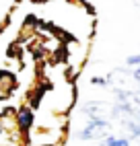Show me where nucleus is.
Here are the masks:
<instances>
[{"label":"nucleus","instance_id":"423d86ee","mask_svg":"<svg viewBox=\"0 0 140 146\" xmlns=\"http://www.w3.org/2000/svg\"><path fill=\"white\" fill-rule=\"evenodd\" d=\"M134 78L140 82V68H136V70H134Z\"/></svg>","mask_w":140,"mask_h":146},{"label":"nucleus","instance_id":"f257e3e1","mask_svg":"<svg viewBox=\"0 0 140 146\" xmlns=\"http://www.w3.org/2000/svg\"><path fill=\"white\" fill-rule=\"evenodd\" d=\"M107 128H109V119H107V117H93V119H87V125H85L83 130L76 132V138L83 140V142L105 138V136H107Z\"/></svg>","mask_w":140,"mask_h":146},{"label":"nucleus","instance_id":"7ed1b4c3","mask_svg":"<svg viewBox=\"0 0 140 146\" xmlns=\"http://www.w3.org/2000/svg\"><path fill=\"white\" fill-rule=\"evenodd\" d=\"M99 146H130V140L128 138H119V136H105Z\"/></svg>","mask_w":140,"mask_h":146},{"label":"nucleus","instance_id":"39448f33","mask_svg":"<svg viewBox=\"0 0 140 146\" xmlns=\"http://www.w3.org/2000/svg\"><path fill=\"white\" fill-rule=\"evenodd\" d=\"M126 64L128 66H140V54L138 56H130L128 60H126Z\"/></svg>","mask_w":140,"mask_h":146},{"label":"nucleus","instance_id":"f03ea898","mask_svg":"<svg viewBox=\"0 0 140 146\" xmlns=\"http://www.w3.org/2000/svg\"><path fill=\"white\" fill-rule=\"evenodd\" d=\"M33 123H35V109H31L29 105H21L15 113V125H17V132L21 134V138H27L31 134Z\"/></svg>","mask_w":140,"mask_h":146},{"label":"nucleus","instance_id":"20e7f679","mask_svg":"<svg viewBox=\"0 0 140 146\" xmlns=\"http://www.w3.org/2000/svg\"><path fill=\"white\" fill-rule=\"evenodd\" d=\"M91 84L93 86H107V78H103V76H91Z\"/></svg>","mask_w":140,"mask_h":146}]
</instances>
